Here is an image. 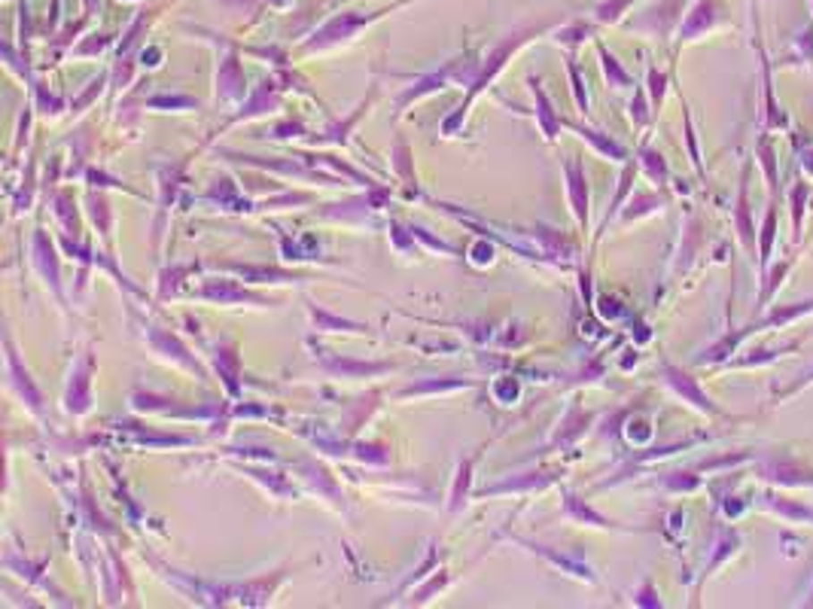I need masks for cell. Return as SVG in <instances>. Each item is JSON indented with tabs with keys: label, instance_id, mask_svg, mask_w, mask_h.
Listing matches in <instances>:
<instances>
[{
	"label": "cell",
	"instance_id": "1",
	"mask_svg": "<svg viewBox=\"0 0 813 609\" xmlns=\"http://www.w3.org/2000/svg\"><path fill=\"white\" fill-rule=\"evenodd\" d=\"M749 171H752V162L743 165V171H741L737 207H734V232H737V238H741V244L747 247V253L756 259V266H758V232H756V220H752V205H749Z\"/></svg>",
	"mask_w": 813,
	"mask_h": 609
},
{
	"label": "cell",
	"instance_id": "2",
	"mask_svg": "<svg viewBox=\"0 0 813 609\" xmlns=\"http://www.w3.org/2000/svg\"><path fill=\"white\" fill-rule=\"evenodd\" d=\"M722 21H725V6H722V0H698L680 28V47L689 40L704 37L707 31H713L716 25H722Z\"/></svg>",
	"mask_w": 813,
	"mask_h": 609
},
{
	"label": "cell",
	"instance_id": "3",
	"mask_svg": "<svg viewBox=\"0 0 813 609\" xmlns=\"http://www.w3.org/2000/svg\"><path fill=\"white\" fill-rule=\"evenodd\" d=\"M758 478L786 487H813V469L798 461H765L758 463Z\"/></svg>",
	"mask_w": 813,
	"mask_h": 609
},
{
	"label": "cell",
	"instance_id": "4",
	"mask_svg": "<svg viewBox=\"0 0 813 609\" xmlns=\"http://www.w3.org/2000/svg\"><path fill=\"white\" fill-rule=\"evenodd\" d=\"M665 378H667V385L676 390V393L682 396V400H689L691 405H695L698 411H704V415H722V411L713 405L710 400H707V393L701 387H698V381L691 378L689 372H682V369H676V366H665Z\"/></svg>",
	"mask_w": 813,
	"mask_h": 609
},
{
	"label": "cell",
	"instance_id": "5",
	"mask_svg": "<svg viewBox=\"0 0 813 609\" xmlns=\"http://www.w3.org/2000/svg\"><path fill=\"white\" fill-rule=\"evenodd\" d=\"M762 92H765V131L771 129H789V116L783 113V107L777 104V95H774V80H771V64H767L765 52H762Z\"/></svg>",
	"mask_w": 813,
	"mask_h": 609
},
{
	"label": "cell",
	"instance_id": "6",
	"mask_svg": "<svg viewBox=\"0 0 813 609\" xmlns=\"http://www.w3.org/2000/svg\"><path fill=\"white\" fill-rule=\"evenodd\" d=\"M774 241H777V199L767 205L762 232H758V275L767 272V262H771V250H774Z\"/></svg>",
	"mask_w": 813,
	"mask_h": 609
},
{
	"label": "cell",
	"instance_id": "7",
	"mask_svg": "<svg viewBox=\"0 0 813 609\" xmlns=\"http://www.w3.org/2000/svg\"><path fill=\"white\" fill-rule=\"evenodd\" d=\"M756 159H758V165H762V171H765V180H767V190H771V195L777 199V192H780V174H777V149H774V144H771V134H762L758 138V144H756Z\"/></svg>",
	"mask_w": 813,
	"mask_h": 609
},
{
	"label": "cell",
	"instance_id": "8",
	"mask_svg": "<svg viewBox=\"0 0 813 609\" xmlns=\"http://www.w3.org/2000/svg\"><path fill=\"white\" fill-rule=\"evenodd\" d=\"M762 503H765L767 509H771L774 515L786 518V521H813V509L801 506V503H795V500L777 497V494H765Z\"/></svg>",
	"mask_w": 813,
	"mask_h": 609
},
{
	"label": "cell",
	"instance_id": "9",
	"mask_svg": "<svg viewBox=\"0 0 813 609\" xmlns=\"http://www.w3.org/2000/svg\"><path fill=\"white\" fill-rule=\"evenodd\" d=\"M808 199H810V183L798 180V183L792 186V192H789V205H792V232H795V241L801 238V223H804V207H808Z\"/></svg>",
	"mask_w": 813,
	"mask_h": 609
},
{
	"label": "cell",
	"instance_id": "10",
	"mask_svg": "<svg viewBox=\"0 0 813 609\" xmlns=\"http://www.w3.org/2000/svg\"><path fill=\"white\" fill-rule=\"evenodd\" d=\"M570 192H573V210L579 223H585V216H589V190H585V177L579 165H570Z\"/></svg>",
	"mask_w": 813,
	"mask_h": 609
},
{
	"label": "cell",
	"instance_id": "11",
	"mask_svg": "<svg viewBox=\"0 0 813 609\" xmlns=\"http://www.w3.org/2000/svg\"><path fill=\"white\" fill-rule=\"evenodd\" d=\"M643 168L655 183H665L667 180V165L658 153H652V149H643Z\"/></svg>",
	"mask_w": 813,
	"mask_h": 609
},
{
	"label": "cell",
	"instance_id": "12",
	"mask_svg": "<svg viewBox=\"0 0 813 609\" xmlns=\"http://www.w3.org/2000/svg\"><path fill=\"white\" fill-rule=\"evenodd\" d=\"M600 58H604V71H606V77H609V82H613V86H615V89H624V86H628V82H631V77H628V73H624V71H622V64H619V62H615V58H613V55H609V52H606V49H600Z\"/></svg>",
	"mask_w": 813,
	"mask_h": 609
},
{
	"label": "cell",
	"instance_id": "13",
	"mask_svg": "<svg viewBox=\"0 0 813 609\" xmlns=\"http://www.w3.org/2000/svg\"><path fill=\"white\" fill-rule=\"evenodd\" d=\"M631 4H634V0H606V4L597 6V19L600 21H619L622 13L628 10Z\"/></svg>",
	"mask_w": 813,
	"mask_h": 609
},
{
	"label": "cell",
	"instance_id": "14",
	"mask_svg": "<svg viewBox=\"0 0 813 609\" xmlns=\"http://www.w3.org/2000/svg\"><path fill=\"white\" fill-rule=\"evenodd\" d=\"M649 86H652V107H661L665 92H667V77L658 71H649Z\"/></svg>",
	"mask_w": 813,
	"mask_h": 609
},
{
	"label": "cell",
	"instance_id": "15",
	"mask_svg": "<svg viewBox=\"0 0 813 609\" xmlns=\"http://www.w3.org/2000/svg\"><path fill=\"white\" fill-rule=\"evenodd\" d=\"M686 140H689V147H691V162H695L698 171H701V153H698V140H695V129H691L689 113H686Z\"/></svg>",
	"mask_w": 813,
	"mask_h": 609
},
{
	"label": "cell",
	"instance_id": "16",
	"mask_svg": "<svg viewBox=\"0 0 813 609\" xmlns=\"http://www.w3.org/2000/svg\"><path fill=\"white\" fill-rule=\"evenodd\" d=\"M637 604H646V606H661L658 600H655V591L646 585V591H643V597H637Z\"/></svg>",
	"mask_w": 813,
	"mask_h": 609
},
{
	"label": "cell",
	"instance_id": "17",
	"mask_svg": "<svg viewBox=\"0 0 813 609\" xmlns=\"http://www.w3.org/2000/svg\"><path fill=\"white\" fill-rule=\"evenodd\" d=\"M801 168H804V171H808V174H810V180H813V149H808V153H804V159H801Z\"/></svg>",
	"mask_w": 813,
	"mask_h": 609
}]
</instances>
